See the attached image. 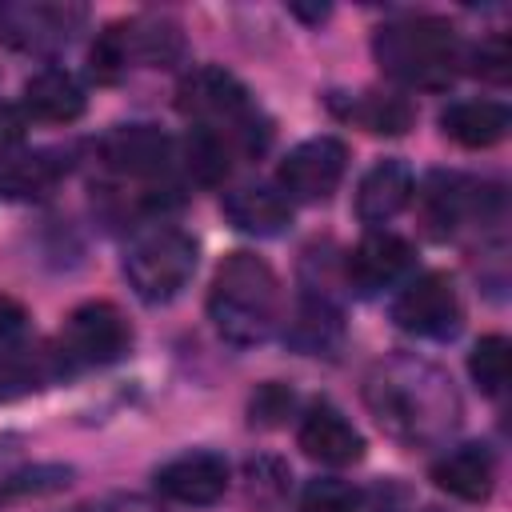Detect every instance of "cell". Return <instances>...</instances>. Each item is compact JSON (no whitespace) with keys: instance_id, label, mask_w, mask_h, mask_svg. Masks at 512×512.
Wrapping results in <instances>:
<instances>
[{"instance_id":"obj_1","label":"cell","mask_w":512,"mask_h":512,"mask_svg":"<svg viewBox=\"0 0 512 512\" xmlns=\"http://www.w3.org/2000/svg\"><path fill=\"white\" fill-rule=\"evenodd\" d=\"M364 404L388 436L412 448L436 444L460 424V396L452 380L436 364L412 356L376 364L364 380Z\"/></svg>"},{"instance_id":"obj_2","label":"cell","mask_w":512,"mask_h":512,"mask_svg":"<svg viewBox=\"0 0 512 512\" xmlns=\"http://www.w3.org/2000/svg\"><path fill=\"white\" fill-rule=\"evenodd\" d=\"M280 280L272 264L256 252H228L208 288V320L220 340L236 348H256L272 340L280 324Z\"/></svg>"},{"instance_id":"obj_3","label":"cell","mask_w":512,"mask_h":512,"mask_svg":"<svg viewBox=\"0 0 512 512\" xmlns=\"http://www.w3.org/2000/svg\"><path fill=\"white\" fill-rule=\"evenodd\" d=\"M372 56L380 72L392 76L396 84L420 92H444L464 64V44L456 28L440 16H400L376 28Z\"/></svg>"},{"instance_id":"obj_4","label":"cell","mask_w":512,"mask_h":512,"mask_svg":"<svg viewBox=\"0 0 512 512\" xmlns=\"http://www.w3.org/2000/svg\"><path fill=\"white\" fill-rule=\"evenodd\" d=\"M176 108L196 120V128H216L244 152H260L268 140V124L260 120L252 92L220 64L192 68L176 88Z\"/></svg>"},{"instance_id":"obj_5","label":"cell","mask_w":512,"mask_h":512,"mask_svg":"<svg viewBox=\"0 0 512 512\" xmlns=\"http://www.w3.org/2000/svg\"><path fill=\"white\" fill-rule=\"evenodd\" d=\"M196 264H200V244L176 224H156L128 244L124 280L136 292V300L168 304L188 288Z\"/></svg>"},{"instance_id":"obj_6","label":"cell","mask_w":512,"mask_h":512,"mask_svg":"<svg viewBox=\"0 0 512 512\" xmlns=\"http://www.w3.org/2000/svg\"><path fill=\"white\" fill-rule=\"evenodd\" d=\"M128 348H132V324L108 300H88V304L72 308L60 328V344H56L68 372L116 364Z\"/></svg>"},{"instance_id":"obj_7","label":"cell","mask_w":512,"mask_h":512,"mask_svg":"<svg viewBox=\"0 0 512 512\" xmlns=\"http://www.w3.org/2000/svg\"><path fill=\"white\" fill-rule=\"evenodd\" d=\"M88 24V8L72 0H0V36L16 52L52 56Z\"/></svg>"},{"instance_id":"obj_8","label":"cell","mask_w":512,"mask_h":512,"mask_svg":"<svg viewBox=\"0 0 512 512\" xmlns=\"http://www.w3.org/2000/svg\"><path fill=\"white\" fill-rule=\"evenodd\" d=\"M460 316H464L460 292H456V280L448 272H420L392 300L396 328L408 332V336H424V340H448V336H456Z\"/></svg>"},{"instance_id":"obj_9","label":"cell","mask_w":512,"mask_h":512,"mask_svg":"<svg viewBox=\"0 0 512 512\" xmlns=\"http://www.w3.org/2000/svg\"><path fill=\"white\" fill-rule=\"evenodd\" d=\"M348 172V144L336 136H312L288 148L276 168V188L296 204H324Z\"/></svg>"},{"instance_id":"obj_10","label":"cell","mask_w":512,"mask_h":512,"mask_svg":"<svg viewBox=\"0 0 512 512\" xmlns=\"http://www.w3.org/2000/svg\"><path fill=\"white\" fill-rule=\"evenodd\" d=\"M500 204V192L460 172H432L420 188V216L436 240H448L460 224L484 220Z\"/></svg>"},{"instance_id":"obj_11","label":"cell","mask_w":512,"mask_h":512,"mask_svg":"<svg viewBox=\"0 0 512 512\" xmlns=\"http://www.w3.org/2000/svg\"><path fill=\"white\" fill-rule=\"evenodd\" d=\"M100 164L128 180H160L176 164V140L156 124H116L96 144Z\"/></svg>"},{"instance_id":"obj_12","label":"cell","mask_w":512,"mask_h":512,"mask_svg":"<svg viewBox=\"0 0 512 512\" xmlns=\"http://www.w3.org/2000/svg\"><path fill=\"white\" fill-rule=\"evenodd\" d=\"M416 264V248L384 228H372L348 256H344V284L356 296H376L392 284H400Z\"/></svg>"},{"instance_id":"obj_13","label":"cell","mask_w":512,"mask_h":512,"mask_svg":"<svg viewBox=\"0 0 512 512\" xmlns=\"http://www.w3.org/2000/svg\"><path fill=\"white\" fill-rule=\"evenodd\" d=\"M228 460L212 448H192V452H180L172 460H164L152 476L156 492L164 500H176V504H192V508H204V504H216L224 492H228Z\"/></svg>"},{"instance_id":"obj_14","label":"cell","mask_w":512,"mask_h":512,"mask_svg":"<svg viewBox=\"0 0 512 512\" xmlns=\"http://www.w3.org/2000/svg\"><path fill=\"white\" fill-rule=\"evenodd\" d=\"M296 444L304 448V456H312L320 464H332V468H344V464L364 460V436H360V428L340 408H332L324 400L312 404L300 416Z\"/></svg>"},{"instance_id":"obj_15","label":"cell","mask_w":512,"mask_h":512,"mask_svg":"<svg viewBox=\"0 0 512 512\" xmlns=\"http://www.w3.org/2000/svg\"><path fill=\"white\" fill-rule=\"evenodd\" d=\"M412 196H416V176H412L408 160L384 156L356 184V216H360V224L380 228L392 216H400L412 204Z\"/></svg>"},{"instance_id":"obj_16","label":"cell","mask_w":512,"mask_h":512,"mask_svg":"<svg viewBox=\"0 0 512 512\" xmlns=\"http://www.w3.org/2000/svg\"><path fill=\"white\" fill-rule=\"evenodd\" d=\"M224 220L244 236H280L292 228V200L272 184H240L220 200Z\"/></svg>"},{"instance_id":"obj_17","label":"cell","mask_w":512,"mask_h":512,"mask_svg":"<svg viewBox=\"0 0 512 512\" xmlns=\"http://www.w3.org/2000/svg\"><path fill=\"white\" fill-rule=\"evenodd\" d=\"M432 480L440 492L468 500V504H484L496 488V456L488 444H460L448 448L436 464H432Z\"/></svg>"},{"instance_id":"obj_18","label":"cell","mask_w":512,"mask_h":512,"mask_svg":"<svg viewBox=\"0 0 512 512\" xmlns=\"http://www.w3.org/2000/svg\"><path fill=\"white\" fill-rule=\"evenodd\" d=\"M88 108L80 80L64 68H40L24 80V116L44 124H72Z\"/></svg>"},{"instance_id":"obj_19","label":"cell","mask_w":512,"mask_h":512,"mask_svg":"<svg viewBox=\"0 0 512 512\" xmlns=\"http://www.w3.org/2000/svg\"><path fill=\"white\" fill-rule=\"evenodd\" d=\"M332 112L352 120L356 128L372 132V136H404L416 120V108L400 96V92H352V96H328Z\"/></svg>"},{"instance_id":"obj_20","label":"cell","mask_w":512,"mask_h":512,"mask_svg":"<svg viewBox=\"0 0 512 512\" xmlns=\"http://www.w3.org/2000/svg\"><path fill=\"white\" fill-rule=\"evenodd\" d=\"M512 112L500 100H452L440 112V132L460 148H492L508 136Z\"/></svg>"},{"instance_id":"obj_21","label":"cell","mask_w":512,"mask_h":512,"mask_svg":"<svg viewBox=\"0 0 512 512\" xmlns=\"http://www.w3.org/2000/svg\"><path fill=\"white\" fill-rule=\"evenodd\" d=\"M124 44H128V60L144 68H172L188 52L184 28L172 16H128Z\"/></svg>"},{"instance_id":"obj_22","label":"cell","mask_w":512,"mask_h":512,"mask_svg":"<svg viewBox=\"0 0 512 512\" xmlns=\"http://www.w3.org/2000/svg\"><path fill=\"white\" fill-rule=\"evenodd\" d=\"M64 376H68V368H64L60 352H40V348H24V344L12 352H0V404L28 396L36 388H48Z\"/></svg>"},{"instance_id":"obj_23","label":"cell","mask_w":512,"mask_h":512,"mask_svg":"<svg viewBox=\"0 0 512 512\" xmlns=\"http://www.w3.org/2000/svg\"><path fill=\"white\" fill-rule=\"evenodd\" d=\"M340 312L328 296H316V292H304L292 320H288V340L300 348V352H328L340 344Z\"/></svg>"},{"instance_id":"obj_24","label":"cell","mask_w":512,"mask_h":512,"mask_svg":"<svg viewBox=\"0 0 512 512\" xmlns=\"http://www.w3.org/2000/svg\"><path fill=\"white\" fill-rule=\"evenodd\" d=\"M236 144L216 128H192L184 136V168L196 184H220L232 168Z\"/></svg>"},{"instance_id":"obj_25","label":"cell","mask_w":512,"mask_h":512,"mask_svg":"<svg viewBox=\"0 0 512 512\" xmlns=\"http://www.w3.org/2000/svg\"><path fill=\"white\" fill-rule=\"evenodd\" d=\"M60 160L52 152H32V156H12L0 164V196H44L56 180H60Z\"/></svg>"},{"instance_id":"obj_26","label":"cell","mask_w":512,"mask_h":512,"mask_svg":"<svg viewBox=\"0 0 512 512\" xmlns=\"http://www.w3.org/2000/svg\"><path fill=\"white\" fill-rule=\"evenodd\" d=\"M468 376L484 396H500L512 376V344L500 332H488L468 352Z\"/></svg>"},{"instance_id":"obj_27","label":"cell","mask_w":512,"mask_h":512,"mask_svg":"<svg viewBox=\"0 0 512 512\" xmlns=\"http://www.w3.org/2000/svg\"><path fill=\"white\" fill-rule=\"evenodd\" d=\"M128 44H124V20H112L104 32H96L88 48V76L96 84H116L128 72Z\"/></svg>"},{"instance_id":"obj_28","label":"cell","mask_w":512,"mask_h":512,"mask_svg":"<svg viewBox=\"0 0 512 512\" xmlns=\"http://www.w3.org/2000/svg\"><path fill=\"white\" fill-rule=\"evenodd\" d=\"M296 512H360V488L336 476H316L304 484Z\"/></svg>"},{"instance_id":"obj_29","label":"cell","mask_w":512,"mask_h":512,"mask_svg":"<svg viewBox=\"0 0 512 512\" xmlns=\"http://www.w3.org/2000/svg\"><path fill=\"white\" fill-rule=\"evenodd\" d=\"M68 484H72V468L68 464H36V468H24V472L0 480V500L44 496V492H60Z\"/></svg>"},{"instance_id":"obj_30","label":"cell","mask_w":512,"mask_h":512,"mask_svg":"<svg viewBox=\"0 0 512 512\" xmlns=\"http://www.w3.org/2000/svg\"><path fill=\"white\" fill-rule=\"evenodd\" d=\"M292 408H296V392L280 380H268L248 400V424L252 428H280V424H288Z\"/></svg>"},{"instance_id":"obj_31","label":"cell","mask_w":512,"mask_h":512,"mask_svg":"<svg viewBox=\"0 0 512 512\" xmlns=\"http://www.w3.org/2000/svg\"><path fill=\"white\" fill-rule=\"evenodd\" d=\"M464 60H468V72H476L488 84H508V76H512V44H508V36H484L480 44L468 48Z\"/></svg>"},{"instance_id":"obj_32","label":"cell","mask_w":512,"mask_h":512,"mask_svg":"<svg viewBox=\"0 0 512 512\" xmlns=\"http://www.w3.org/2000/svg\"><path fill=\"white\" fill-rule=\"evenodd\" d=\"M28 136V116L16 104H0V160L12 156Z\"/></svg>"},{"instance_id":"obj_33","label":"cell","mask_w":512,"mask_h":512,"mask_svg":"<svg viewBox=\"0 0 512 512\" xmlns=\"http://www.w3.org/2000/svg\"><path fill=\"white\" fill-rule=\"evenodd\" d=\"M20 336H24V312L12 300H0V352L20 348Z\"/></svg>"},{"instance_id":"obj_34","label":"cell","mask_w":512,"mask_h":512,"mask_svg":"<svg viewBox=\"0 0 512 512\" xmlns=\"http://www.w3.org/2000/svg\"><path fill=\"white\" fill-rule=\"evenodd\" d=\"M100 512H164V508L152 504V500H144V496H116V500H108Z\"/></svg>"},{"instance_id":"obj_35","label":"cell","mask_w":512,"mask_h":512,"mask_svg":"<svg viewBox=\"0 0 512 512\" xmlns=\"http://www.w3.org/2000/svg\"><path fill=\"white\" fill-rule=\"evenodd\" d=\"M288 12H292L296 20H304V24H320V20H328L332 4H300V0H292Z\"/></svg>"},{"instance_id":"obj_36","label":"cell","mask_w":512,"mask_h":512,"mask_svg":"<svg viewBox=\"0 0 512 512\" xmlns=\"http://www.w3.org/2000/svg\"><path fill=\"white\" fill-rule=\"evenodd\" d=\"M424 512H440V508H424Z\"/></svg>"}]
</instances>
